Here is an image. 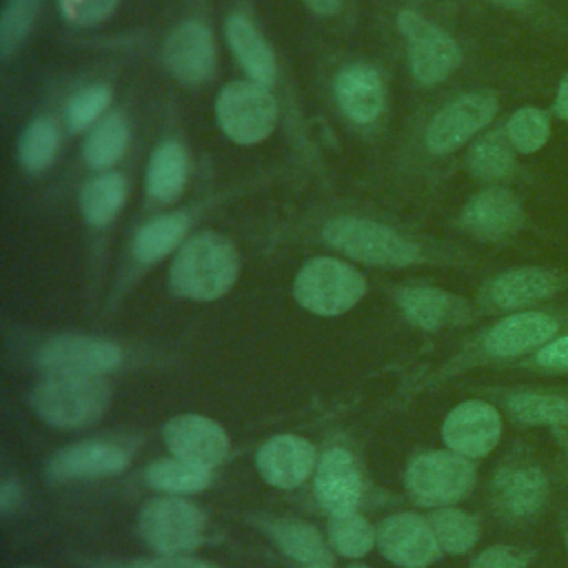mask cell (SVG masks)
Wrapping results in <instances>:
<instances>
[{
	"mask_svg": "<svg viewBox=\"0 0 568 568\" xmlns=\"http://www.w3.org/2000/svg\"><path fill=\"white\" fill-rule=\"evenodd\" d=\"M237 271L240 257L233 242L217 233H200L178 251L169 282L178 295L209 302L233 286Z\"/></svg>",
	"mask_w": 568,
	"mask_h": 568,
	"instance_id": "1",
	"label": "cell"
},
{
	"mask_svg": "<svg viewBox=\"0 0 568 568\" xmlns=\"http://www.w3.org/2000/svg\"><path fill=\"white\" fill-rule=\"evenodd\" d=\"M109 384L100 375H51L31 393L36 413L58 428L93 424L109 406Z\"/></svg>",
	"mask_w": 568,
	"mask_h": 568,
	"instance_id": "2",
	"label": "cell"
},
{
	"mask_svg": "<svg viewBox=\"0 0 568 568\" xmlns=\"http://www.w3.org/2000/svg\"><path fill=\"white\" fill-rule=\"evenodd\" d=\"M324 240L348 257L386 268L410 266L419 260V248L393 229L364 217H335L324 231Z\"/></svg>",
	"mask_w": 568,
	"mask_h": 568,
	"instance_id": "3",
	"label": "cell"
},
{
	"mask_svg": "<svg viewBox=\"0 0 568 568\" xmlns=\"http://www.w3.org/2000/svg\"><path fill=\"white\" fill-rule=\"evenodd\" d=\"M297 302L315 315H339L353 308L364 291V277L348 264L335 257L308 260L293 284Z\"/></svg>",
	"mask_w": 568,
	"mask_h": 568,
	"instance_id": "4",
	"label": "cell"
},
{
	"mask_svg": "<svg viewBox=\"0 0 568 568\" xmlns=\"http://www.w3.org/2000/svg\"><path fill=\"white\" fill-rule=\"evenodd\" d=\"M215 113L222 131L233 142L257 144L275 126L277 102L260 82H231L220 91Z\"/></svg>",
	"mask_w": 568,
	"mask_h": 568,
	"instance_id": "5",
	"label": "cell"
},
{
	"mask_svg": "<svg viewBox=\"0 0 568 568\" xmlns=\"http://www.w3.org/2000/svg\"><path fill=\"white\" fill-rule=\"evenodd\" d=\"M406 486L424 506L455 504L473 490L475 468L455 450H430L410 462Z\"/></svg>",
	"mask_w": 568,
	"mask_h": 568,
	"instance_id": "6",
	"label": "cell"
},
{
	"mask_svg": "<svg viewBox=\"0 0 568 568\" xmlns=\"http://www.w3.org/2000/svg\"><path fill=\"white\" fill-rule=\"evenodd\" d=\"M140 535L160 555H178L200 546L204 535L202 510L180 497H158L144 504L138 517Z\"/></svg>",
	"mask_w": 568,
	"mask_h": 568,
	"instance_id": "7",
	"label": "cell"
},
{
	"mask_svg": "<svg viewBox=\"0 0 568 568\" xmlns=\"http://www.w3.org/2000/svg\"><path fill=\"white\" fill-rule=\"evenodd\" d=\"M397 24L408 42L413 75L422 84H437L462 64V49L457 42L419 13L402 11Z\"/></svg>",
	"mask_w": 568,
	"mask_h": 568,
	"instance_id": "8",
	"label": "cell"
},
{
	"mask_svg": "<svg viewBox=\"0 0 568 568\" xmlns=\"http://www.w3.org/2000/svg\"><path fill=\"white\" fill-rule=\"evenodd\" d=\"M497 109L499 102L490 91H473L453 100L442 111H437L426 129L428 151L435 155L457 151L493 122Z\"/></svg>",
	"mask_w": 568,
	"mask_h": 568,
	"instance_id": "9",
	"label": "cell"
},
{
	"mask_svg": "<svg viewBox=\"0 0 568 568\" xmlns=\"http://www.w3.org/2000/svg\"><path fill=\"white\" fill-rule=\"evenodd\" d=\"M122 359L118 344L87 335H55L38 351V364L51 375H100Z\"/></svg>",
	"mask_w": 568,
	"mask_h": 568,
	"instance_id": "10",
	"label": "cell"
},
{
	"mask_svg": "<svg viewBox=\"0 0 568 568\" xmlns=\"http://www.w3.org/2000/svg\"><path fill=\"white\" fill-rule=\"evenodd\" d=\"M382 555L402 568H426L439 557V544L426 519L415 513L386 517L377 528Z\"/></svg>",
	"mask_w": 568,
	"mask_h": 568,
	"instance_id": "11",
	"label": "cell"
},
{
	"mask_svg": "<svg viewBox=\"0 0 568 568\" xmlns=\"http://www.w3.org/2000/svg\"><path fill=\"white\" fill-rule=\"evenodd\" d=\"M442 437L450 450L464 457H484L501 437V417L495 406L468 399L446 415Z\"/></svg>",
	"mask_w": 568,
	"mask_h": 568,
	"instance_id": "12",
	"label": "cell"
},
{
	"mask_svg": "<svg viewBox=\"0 0 568 568\" xmlns=\"http://www.w3.org/2000/svg\"><path fill=\"white\" fill-rule=\"evenodd\" d=\"M162 435L173 457L189 464L211 468L229 455V437L224 428L202 415H178L166 422Z\"/></svg>",
	"mask_w": 568,
	"mask_h": 568,
	"instance_id": "13",
	"label": "cell"
},
{
	"mask_svg": "<svg viewBox=\"0 0 568 568\" xmlns=\"http://www.w3.org/2000/svg\"><path fill=\"white\" fill-rule=\"evenodd\" d=\"M162 60L166 69L186 84L206 80L215 64V49L209 27L197 20L175 27L164 40Z\"/></svg>",
	"mask_w": 568,
	"mask_h": 568,
	"instance_id": "14",
	"label": "cell"
},
{
	"mask_svg": "<svg viewBox=\"0 0 568 568\" xmlns=\"http://www.w3.org/2000/svg\"><path fill=\"white\" fill-rule=\"evenodd\" d=\"M524 222V209L517 195L501 186H488L473 195L464 211L462 224L481 240H501L513 235Z\"/></svg>",
	"mask_w": 568,
	"mask_h": 568,
	"instance_id": "15",
	"label": "cell"
},
{
	"mask_svg": "<svg viewBox=\"0 0 568 568\" xmlns=\"http://www.w3.org/2000/svg\"><path fill=\"white\" fill-rule=\"evenodd\" d=\"M557 315L546 311H521L499 320L486 333L484 346L495 357H513L548 344L557 335Z\"/></svg>",
	"mask_w": 568,
	"mask_h": 568,
	"instance_id": "16",
	"label": "cell"
},
{
	"mask_svg": "<svg viewBox=\"0 0 568 568\" xmlns=\"http://www.w3.org/2000/svg\"><path fill=\"white\" fill-rule=\"evenodd\" d=\"M129 466V453L111 442H80L58 450L49 462L53 479H91L118 475Z\"/></svg>",
	"mask_w": 568,
	"mask_h": 568,
	"instance_id": "17",
	"label": "cell"
},
{
	"mask_svg": "<svg viewBox=\"0 0 568 568\" xmlns=\"http://www.w3.org/2000/svg\"><path fill=\"white\" fill-rule=\"evenodd\" d=\"M255 462L266 484L293 488L308 477L315 462V448L308 439L297 435H275L260 446Z\"/></svg>",
	"mask_w": 568,
	"mask_h": 568,
	"instance_id": "18",
	"label": "cell"
},
{
	"mask_svg": "<svg viewBox=\"0 0 568 568\" xmlns=\"http://www.w3.org/2000/svg\"><path fill=\"white\" fill-rule=\"evenodd\" d=\"M315 493L333 515L355 510L362 495V479L348 450L331 448L322 455L315 473Z\"/></svg>",
	"mask_w": 568,
	"mask_h": 568,
	"instance_id": "19",
	"label": "cell"
},
{
	"mask_svg": "<svg viewBox=\"0 0 568 568\" xmlns=\"http://www.w3.org/2000/svg\"><path fill=\"white\" fill-rule=\"evenodd\" d=\"M559 288V273L537 266H521L497 275L488 284V297L499 308H521L552 297Z\"/></svg>",
	"mask_w": 568,
	"mask_h": 568,
	"instance_id": "20",
	"label": "cell"
},
{
	"mask_svg": "<svg viewBox=\"0 0 568 568\" xmlns=\"http://www.w3.org/2000/svg\"><path fill=\"white\" fill-rule=\"evenodd\" d=\"M335 98L351 120L373 122L384 106L382 78L373 67L351 64L335 78Z\"/></svg>",
	"mask_w": 568,
	"mask_h": 568,
	"instance_id": "21",
	"label": "cell"
},
{
	"mask_svg": "<svg viewBox=\"0 0 568 568\" xmlns=\"http://www.w3.org/2000/svg\"><path fill=\"white\" fill-rule=\"evenodd\" d=\"M226 40L244 71L260 84L268 87L275 80V58L257 29L242 13H231L226 20Z\"/></svg>",
	"mask_w": 568,
	"mask_h": 568,
	"instance_id": "22",
	"label": "cell"
},
{
	"mask_svg": "<svg viewBox=\"0 0 568 568\" xmlns=\"http://www.w3.org/2000/svg\"><path fill=\"white\" fill-rule=\"evenodd\" d=\"M404 315L419 328L433 331L462 317L464 304L435 286H408L397 295Z\"/></svg>",
	"mask_w": 568,
	"mask_h": 568,
	"instance_id": "23",
	"label": "cell"
},
{
	"mask_svg": "<svg viewBox=\"0 0 568 568\" xmlns=\"http://www.w3.org/2000/svg\"><path fill=\"white\" fill-rule=\"evenodd\" d=\"M497 499L515 517H526L539 510L546 499V477L537 468H506L495 477Z\"/></svg>",
	"mask_w": 568,
	"mask_h": 568,
	"instance_id": "24",
	"label": "cell"
},
{
	"mask_svg": "<svg viewBox=\"0 0 568 568\" xmlns=\"http://www.w3.org/2000/svg\"><path fill=\"white\" fill-rule=\"evenodd\" d=\"M186 153L178 142L160 144L146 169V191L160 202L175 200L186 184Z\"/></svg>",
	"mask_w": 568,
	"mask_h": 568,
	"instance_id": "25",
	"label": "cell"
},
{
	"mask_svg": "<svg viewBox=\"0 0 568 568\" xmlns=\"http://www.w3.org/2000/svg\"><path fill=\"white\" fill-rule=\"evenodd\" d=\"M468 169L481 182H499L515 171V146L506 131L484 133L468 151Z\"/></svg>",
	"mask_w": 568,
	"mask_h": 568,
	"instance_id": "26",
	"label": "cell"
},
{
	"mask_svg": "<svg viewBox=\"0 0 568 568\" xmlns=\"http://www.w3.org/2000/svg\"><path fill=\"white\" fill-rule=\"evenodd\" d=\"M186 229H189V220L182 213L160 215V217L146 222L133 237L135 260L142 264L158 262L171 248L178 246V242L184 237Z\"/></svg>",
	"mask_w": 568,
	"mask_h": 568,
	"instance_id": "27",
	"label": "cell"
},
{
	"mask_svg": "<svg viewBox=\"0 0 568 568\" xmlns=\"http://www.w3.org/2000/svg\"><path fill=\"white\" fill-rule=\"evenodd\" d=\"M124 180L120 173H104L93 178L80 195L82 215L93 226L109 224L124 204Z\"/></svg>",
	"mask_w": 568,
	"mask_h": 568,
	"instance_id": "28",
	"label": "cell"
},
{
	"mask_svg": "<svg viewBox=\"0 0 568 568\" xmlns=\"http://www.w3.org/2000/svg\"><path fill=\"white\" fill-rule=\"evenodd\" d=\"M144 477L149 486H153L155 490L175 493V495L200 493L213 481L211 468L189 464L182 459H158L149 464Z\"/></svg>",
	"mask_w": 568,
	"mask_h": 568,
	"instance_id": "29",
	"label": "cell"
},
{
	"mask_svg": "<svg viewBox=\"0 0 568 568\" xmlns=\"http://www.w3.org/2000/svg\"><path fill=\"white\" fill-rule=\"evenodd\" d=\"M129 129L122 115L111 113L104 120H100L87 142H84V160L93 169H106L120 160V155L126 149Z\"/></svg>",
	"mask_w": 568,
	"mask_h": 568,
	"instance_id": "30",
	"label": "cell"
},
{
	"mask_svg": "<svg viewBox=\"0 0 568 568\" xmlns=\"http://www.w3.org/2000/svg\"><path fill=\"white\" fill-rule=\"evenodd\" d=\"M271 537L288 557L297 561H328L324 539L311 524L295 519H277L271 524Z\"/></svg>",
	"mask_w": 568,
	"mask_h": 568,
	"instance_id": "31",
	"label": "cell"
},
{
	"mask_svg": "<svg viewBox=\"0 0 568 568\" xmlns=\"http://www.w3.org/2000/svg\"><path fill=\"white\" fill-rule=\"evenodd\" d=\"M435 539L442 550L450 555L468 552L479 539V524L473 515L457 510V508H442L435 510L428 519Z\"/></svg>",
	"mask_w": 568,
	"mask_h": 568,
	"instance_id": "32",
	"label": "cell"
},
{
	"mask_svg": "<svg viewBox=\"0 0 568 568\" xmlns=\"http://www.w3.org/2000/svg\"><path fill=\"white\" fill-rule=\"evenodd\" d=\"M58 151V129L49 118H36L20 135L18 158L24 169L42 171L47 169Z\"/></svg>",
	"mask_w": 568,
	"mask_h": 568,
	"instance_id": "33",
	"label": "cell"
},
{
	"mask_svg": "<svg viewBox=\"0 0 568 568\" xmlns=\"http://www.w3.org/2000/svg\"><path fill=\"white\" fill-rule=\"evenodd\" d=\"M510 413L524 424H568V399L546 393H515L508 397Z\"/></svg>",
	"mask_w": 568,
	"mask_h": 568,
	"instance_id": "34",
	"label": "cell"
},
{
	"mask_svg": "<svg viewBox=\"0 0 568 568\" xmlns=\"http://www.w3.org/2000/svg\"><path fill=\"white\" fill-rule=\"evenodd\" d=\"M328 537L333 548L344 557H362L373 548V541L377 537V530L373 526L353 513L333 515L328 521Z\"/></svg>",
	"mask_w": 568,
	"mask_h": 568,
	"instance_id": "35",
	"label": "cell"
},
{
	"mask_svg": "<svg viewBox=\"0 0 568 568\" xmlns=\"http://www.w3.org/2000/svg\"><path fill=\"white\" fill-rule=\"evenodd\" d=\"M504 131L515 151L535 153L548 142L550 118L537 106H521L508 118Z\"/></svg>",
	"mask_w": 568,
	"mask_h": 568,
	"instance_id": "36",
	"label": "cell"
},
{
	"mask_svg": "<svg viewBox=\"0 0 568 568\" xmlns=\"http://www.w3.org/2000/svg\"><path fill=\"white\" fill-rule=\"evenodd\" d=\"M42 0H7L0 18V53L9 58L29 33Z\"/></svg>",
	"mask_w": 568,
	"mask_h": 568,
	"instance_id": "37",
	"label": "cell"
},
{
	"mask_svg": "<svg viewBox=\"0 0 568 568\" xmlns=\"http://www.w3.org/2000/svg\"><path fill=\"white\" fill-rule=\"evenodd\" d=\"M109 100L111 91L104 84H91L73 93L67 104V124L71 126V131L89 129V124H93L106 109Z\"/></svg>",
	"mask_w": 568,
	"mask_h": 568,
	"instance_id": "38",
	"label": "cell"
},
{
	"mask_svg": "<svg viewBox=\"0 0 568 568\" xmlns=\"http://www.w3.org/2000/svg\"><path fill=\"white\" fill-rule=\"evenodd\" d=\"M120 0H60L64 16L78 24H98L106 20Z\"/></svg>",
	"mask_w": 568,
	"mask_h": 568,
	"instance_id": "39",
	"label": "cell"
},
{
	"mask_svg": "<svg viewBox=\"0 0 568 568\" xmlns=\"http://www.w3.org/2000/svg\"><path fill=\"white\" fill-rule=\"evenodd\" d=\"M473 568H524V561L513 548L490 546L475 557Z\"/></svg>",
	"mask_w": 568,
	"mask_h": 568,
	"instance_id": "40",
	"label": "cell"
},
{
	"mask_svg": "<svg viewBox=\"0 0 568 568\" xmlns=\"http://www.w3.org/2000/svg\"><path fill=\"white\" fill-rule=\"evenodd\" d=\"M537 364L552 371H566L568 368V333L561 337L550 339L537 351Z\"/></svg>",
	"mask_w": 568,
	"mask_h": 568,
	"instance_id": "41",
	"label": "cell"
},
{
	"mask_svg": "<svg viewBox=\"0 0 568 568\" xmlns=\"http://www.w3.org/2000/svg\"><path fill=\"white\" fill-rule=\"evenodd\" d=\"M124 568H217V566H211V564H206V561L191 559V557H175V555H166L164 559L135 561V564L124 566Z\"/></svg>",
	"mask_w": 568,
	"mask_h": 568,
	"instance_id": "42",
	"label": "cell"
},
{
	"mask_svg": "<svg viewBox=\"0 0 568 568\" xmlns=\"http://www.w3.org/2000/svg\"><path fill=\"white\" fill-rule=\"evenodd\" d=\"M552 113L568 122V73L561 75L559 84H557V93H555V100H552Z\"/></svg>",
	"mask_w": 568,
	"mask_h": 568,
	"instance_id": "43",
	"label": "cell"
},
{
	"mask_svg": "<svg viewBox=\"0 0 568 568\" xmlns=\"http://www.w3.org/2000/svg\"><path fill=\"white\" fill-rule=\"evenodd\" d=\"M18 501H20V484L13 479H7L0 486V510L11 513L13 506H18Z\"/></svg>",
	"mask_w": 568,
	"mask_h": 568,
	"instance_id": "44",
	"label": "cell"
},
{
	"mask_svg": "<svg viewBox=\"0 0 568 568\" xmlns=\"http://www.w3.org/2000/svg\"><path fill=\"white\" fill-rule=\"evenodd\" d=\"M313 11L322 16H333L339 9V0H304Z\"/></svg>",
	"mask_w": 568,
	"mask_h": 568,
	"instance_id": "45",
	"label": "cell"
},
{
	"mask_svg": "<svg viewBox=\"0 0 568 568\" xmlns=\"http://www.w3.org/2000/svg\"><path fill=\"white\" fill-rule=\"evenodd\" d=\"M493 4H499L504 9H513V11H530L537 0H490Z\"/></svg>",
	"mask_w": 568,
	"mask_h": 568,
	"instance_id": "46",
	"label": "cell"
},
{
	"mask_svg": "<svg viewBox=\"0 0 568 568\" xmlns=\"http://www.w3.org/2000/svg\"><path fill=\"white\" fill-rule=\"evenodd\" d=\"M304 568H333L331 561H313V564H306Z\"/></svg>",
	"mask_w": 568,
	"mask_h": 568,
	"instance_id": "47",
	"label": "cell"
},
{
	"mask_svg": "<svg viewBox=\"0 0 568 568\" xmlns=\"http://www.w3.org/2000/svg\"><path fill=\"white\" fill-rule=\"evenodd\" d=\"M351 568H368V566H362V564H355V566H351Z\"/></svg>",
	"mask_w": 568,
	"mask_h": 568,
	"instance_id": "48",
	"label": "cell"
},
{
	"mask_svg": "<svg viewBox=\"0 0 568 568\" xmlns=\"http://www.w3.org/2000/svg\"><path fill=\"white\" fill-rule=\"evenodd\" d=\"M566 548H568V532H566Z\"/></svg>",
	"mask_w": 568,
	"mask_h": 568,
	"instance_id": "49",
	"label": "cell"
}]
</instances>
